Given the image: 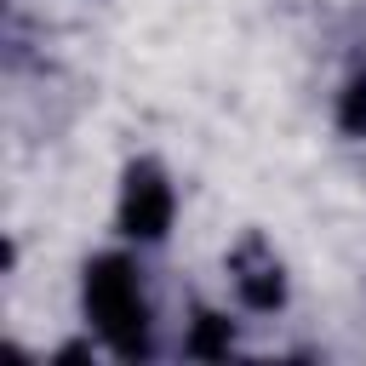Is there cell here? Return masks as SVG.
Returning <instances> with one entry per match:
<instances>
[{
    "label": "cell",
    "instance_id": "obj_4",
    "mask_svg": "<svg viewBox=\"0 0 366 366\" xmlns=\"http://www.w3.org/2000/svg\"><path fill=\"white\" fill-rule=\"evenodd\" d=\"M229 349H234V320L217 309H194L189 332H183V355L189 360H223Z\"/></svg>",
    "mask_w": 366,
    "mask_h": 366
},
{
    "label": "cell",
    "instance_id": "obj_6",
    "mask_svg": "<svg viewBox=\"0 0 366 366\" xmlns=\"http://www.w3.org/2000/svg\"><path fill=\"white\" fill-rule=\"evenodd\" d=\"M86 355H92V343H63L57 349V360H86Z\"/></svg>",
    "mask_w": 366,
    "mask_h": 366
},
{
    "label": "cell",
    "instance_id": "obj_2",
    "mask_svg": "<svg viewBox=\"0 0 366 366\" xmlns=\"http://www.w3.org/2000/svg\"><path fill=\"white\" fill-rule=\"evenodd\" d=\"M177 223V189L166 177L160 160L137 154L126 172H120V200H114V229L137 246H160Z\"/></svg>",
    "mask_w": 366,
    "mask_h": 366
},
{
    "label": "cell",
    "instance_id": "obj_1",
    "mask_svg": "<svg viewBox=\"0 0 366 366\" xmlns=\"http://www.w3.org/2000/svg\"><path fill=\"white\" fill-rule=\"evenodd\" d=\"M80 303H86V320L97 326V337H103V349L114 360H149L154 309H149L143 274H137V263L126 252H97L80 269Z\"/></svg>",
    "mask_w": 366,
    "mask_h": 366
},
{
    "label": "cell",
    "instance_id": "obj_3",
    "mask_svg": "<svg viewBox=\"0 0 366 366\" xmlns=\"http://www.w3.org/2000/svg\"><path fill=\"white\" fill-rule=\"evenodd\" d=\"M223 269H229V286H234L240 309H252V315H280V309H286L292 280H286V263H280V252L269 246V234L246 229V234L229 246Z\"/></svg>",
    "mask_w": 366,
    "mask_h": 366
},
{
    "label": "cell",
    "instance_id": "obj_5",
    "mask_svg": "<svg viewBox=\"0 0 366 366\" xmlns=\"http://www.w3.org/2000/svg\"><path fill=\"white\" fill-rule=\"evenodd\" d=\"M332 120L343 137H366V63L349 69V80L337 86V103H332Z\"/></svg>",
    "mask_w": 366,
    "mask_h": 366
}]
</instances>
